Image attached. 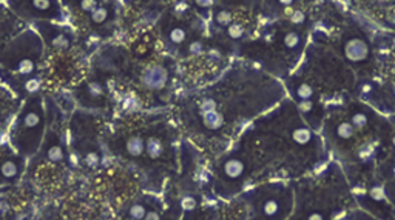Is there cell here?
Returning <instances> with one entry per match:
<instances>
[{
    "label": "cell",
    "mask_w": 395,
    "mask_h": 220,
    "mask_svg": "<svg viewBox=\"0 0 395 220\" xmlns=\"http://www.w3.org/2000/svg\"><path fill=\"white\" fill-rule=\"evenodd\" d=\"M110 117L101 113H93L74 108L68 116V148L73 160L80 167L93 171L107 155L104 146V133Z\"/></svg>",
    "instance_id": "9c48e42d"
},
{
    "label": "cell",
    "mask_w": 395,
    "mask_h": 220,
    "mask_svg": "<svg viewBox=\"0 0 395 220\" xmlns=\"http://www.w3.org/2000/svg\"><path fill=\"white\" fill-rule=\"evenodd\" d=\"M67 20L90 52L117 33L119 0H60Z\"/></svg>",
    "instance_id": "52a82bcc"
},
{
    "label": "cell",
    "mask_w": 395,
    "mask_h": 220,
    "mask_svg": "<svg viewBox=\"0 0 395 220\" xmlns=\"http://www.w3.org/2000/svg\"><path fill=\"white\" fill-rule=\"evenodd\" d=\"M28 167L26 157L14 151L7 140L0 142V191L19 185Z\"/></svg>",
    "instance_id": "4fadbf2b"
},
{
    "label": "cell",
    "mask_w": 395,
    "mask_h": 220,
    "mask_svg": "<svg viewBox=\"0 0 395 220\" xmlns=\"http://www.w3.org/2000/svg\"><path fill=\"white\" fill-rule=\"evenodd\" d=\"M45 43L31 25L0 49V73L22 99L45 92Z\"/></svg>",
    "instance_id": "8992f818"
},
{
    "label": "cell",
    "mask_w": 395,
    "mask_h": 220,
    "mask_svg": "<svg viewBox=\"0 0 395 220\" xmlns=\"http://www.w3.org/2000/svg\"><path fill=\"white\" fill-rule=\"evenodd\" d=\"M295 208L290 220L372 218L364 211L343 167L330 159L315 171L293 180Z\"/></svg>",
    "instance_id": "277c9868"
},
{
    "label": "cell",
    "mask_w": 395,
    "mask_h": 220,
    "mask_svg": "<svg viewBox=\"0 0 395 220\" xmlns=\"http://www.w3.org/2000/svg\"><path fill=\"white\" fill-rule=\"evenodd\" d=\"M0 4H5V0H0Z\"/></svg>",
    "instance_id": "2e32d148"
},
{
    "label": "cell",
    "mask_w": 395,
    "mask_h": 220,
    "mask_svg": "<svg viewBox=\"0 0 395 220\" xmlns=\"http://www.w3.org/2000/svg\"><path fill=\"white\" fill-rule=\"evenodd\" d=\"M229 202L244 211L242 218L290 220L295 208L293 180L270 179L255 183Z\"/></svg>",
    "instance_id": "ba28073f"
},
{
    "label": "cell",
    "mask_w": 395,
    "mask_h": 220,
    "mask_svg": "<svg viewBox=\"0 0 395 220\" xmlns=\"http://www.w3.org/2000/svg\"><path fill=\"white\" fill-rule=\"evenodd\" d=\"M308 0H261L262 13L272 16L273 19H289V20H306L301 7Z\"/></svg>",
    "instance_id": "5bb4252c"
},
{
    "label": "cell",
    "mask_w": 395,
    "mask_h": 220,
    "mask_svg": "<svg viewBox=\"0 0 395 220\" xmlns=\"http://www.w3.org/2000/svg\"><path fill=\"white\" fill-rule=\"evenodd\" d=\"M224 152L247 188L270 179H299L330 159L321 133L306 122L289 96L255 119Z\"/></svg>",
    "instance_id": "7a4b0ae2"
},
{
    "label": "cell",
    "mask_w": 395,
    "mask_h": 220,
    "mask_svg": "<svg viewBox=\"0 0 395 220\" xmlns=\"http://www.w3.org/2000/svg\"><path fill=\"white\" fill-rule=\"evenodd\" d=\"M119 2H120V0H119Z\"/></svg>",
    "instance_id": "e0dca14e"
},
{
    "label": "cell",
    "mask_w": 395,
    "mask_h": 220,
    "mask_svg": "<svg viewBox=\"0 0 395 220\" xmlns=\"http://www.w3.org/2000/svg\"><path fill=\"white\" fill-rule=\"evenodd\" d=\"M393 123L361 99H344L327 108L320 130L326 148L346 171L354 190L377 185Z\"/></svg>",
    "instance_id": "3957f363"
},
{
    "label": "cell",
    "mask_w": 395,
    "mask_h": 220,
    "mask_svg": "<svg viewBox=\"0 0 395 220\" xmlns=\"http://www.w3.org/2000/svg\"><path fill=\"white\" fill-rule=\"evenodd\" d=\"M286 96L281 79L235 57L216 79L182 89L170 109L181 136L213 159Z\"/></svg>",
    "instance_id": "6da1fadb"
},
{
    "label": "cell",
    "mask_w": 395,
    "mask_h": 220,
    "mask_svg": "<svg viewBox=\"0 0 395 220\" xmlns=\"http://www.w3.org/2000/svg\"><path fill=\"white\" fill-rule=\"evenodd\" d=\"M168 205L161 197L151 193H144L141 196L131 197L122 208L117 217L120 218H135V220H147V218H164L167 217Z\"/></svg>",
    "instance_id": "7c38bea8"
},
{
    "label": "cell",
    "mask_w": 395,
    "mask_h": 220,
    "mask_svg": "<svg viewBox=\"0 0 395 220\" xmlns=\"http://www.w3.org/2000/svg\"><path fill=\"white\" fill-rule=\"evenodd\" d=\"M308 37V20L277 19L242 43L236 51V57L253 62L267 73L284 80L299 65L309 45Z\"/></svg>",
    "instance_id": "5b68a950"
},
{
    "label": "cell",
    "mask_w": 395,
    "mask_h": 220,
    "mask_svg": "<svg viewBox=\"0 0 395 220\" xmlns=\"http://www.w3.org/2000/svg\"><path fill=\"white\" fill-rule=\"evenodd\" d=\"M48 127V108L45 92L31 94L22 100L13 122L10 123L5 140L14 151L31 160L39 152Z\"/></svg>",
    "instance_id": "30bf717a"
},
{
    "label": "cell",
    "mask_w": 395,
    "mask_h": 220,
    "mask_svg": "<svg viewBox=\"0 0 395 220\" xmlns=\"http://www.w3.org/2000/svg\"><path fill=\"white\" fill-rule=\"evenodd\" d=\"M28 26L29 25L17 17L7 4H0V49Z\"/></svg>",
    "instance_id": "9a60e30c"
},
{
    "label": "cell",
    "mask_w": 395,
    "mask_h": 220,
    "mask_svg": "<svg viewBox=\"0 0 395 220\" xmlns=\"http://www.w3.org/2000/svg\"><path fill=\"white\" fill-rule=\"evenodd\" d=\"M8 8L28 25L39 22L68 23L60 0H5Z\"/></svg>",
    "instance_id": "8fae6325"
}]
</instances>
